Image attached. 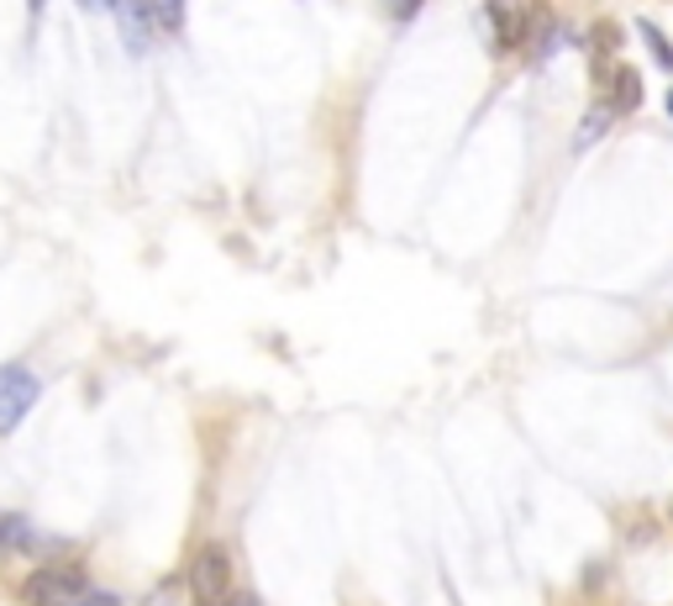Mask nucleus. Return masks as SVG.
Masks as SVG:
<instances>
[{
    "mask_svg": "<svg viewBox=\"0 0 673 606\" xmlns=\"http://www.w3.org/2000/svg\"><path fill=\"white\" fill-rule=\"evenodd\" d=\"M611 106H615V117H632L636 106H642V74L626 69V63L611 74Z\"/></svg>",
    "mask_w": 673,
    "mask_h": 606,
    "instance_id": "obj_6",
    "label": "nucleus"
},
{
    "mask_svg": "<svg viewBox=\"0 0 673 606\" xmlns=\"http://www.w3.org/2000/svg\"><path fill=\"white\" fill-rule=\"evenodd\" d=\"M669 117H673V90H669Z\"/></svg>",
    "mask_w": 673,
    "mask_h": 606,
    "instance_id": "obj_15",
    "label": "nucleus"
},
{
    "mask_svg": "<svg viewBox=\"0 0 673 606\" xmlns=\"http://www.w3.org/2000/svg\"><path fill=\"white\" fill-rule=\"evenodd\" d=\"M142 606H179V586L169 580V586H159V590H153V596H148Z\"/></svg>",
    "mask_w": 673,
    "mask_h": 606,
    "instance_id": "obj_11",
    "label": "nucleus"
},
{
    "mask_svg": "<svg viewBox=\"0 0 673 606\" xmlns=\"http://www.w3.org/2000/svg\"><path fill=\"white\" fill-rule=\"evenodd\" d=\"M636 32H642V42H647V53H653V59L663 63V69H673V42L663 38V32H657L653 21H636Z\"/></svg>",
    "mask_w": 673,
    "mask_h": 606,
    "instance_id": "obj_7",
    "label": "nucleus"
},
{
    "mask_svg": "<svg viewBox=\"0 0 673 606\" xmlns=\"http://www.w3.org/2000/svg\"><path fill=\"white\" fill-rule=\"evenodd\" d=\"M32 11H42V0H32Z\"/></svg>",
    "mask_w": 673,
    "mask_h": 606,
    "instance_id": "obj_16",
    "label": "nucleus"
},
{
    "mask_svg": "<svg viewBox=\"0 0 673 606\" xmlns=\"http://www.w3.org/2000/svg\"><path fill=\"white\" fill-rule=\"evenodd\" d=\"M90 590V575L80 565H42L21 580V602L27 606H74Z\"/></svg>",
    "mask_w": 673,
    "mask_h": 606,
    "instance_id": "obj_2",
    "label": "nucleus"
},
{
    "mask_svg": "<svg viewBox=\"0 0 673 606\" xmlns=\"http://www.w3.org/2000/svg\"><path fill=\"white\" fill-rule=\"evenodd\" d=\"M416 6H421V0H395V11H400V17H411Z\"/></svg>",
    "mask_w": 673,
    "mask_h": 606,
    "instance_id": "obj_13",
    "label": "nucleus"
},
{
    "mask_svg": "<svg viewBox=\"0 0 673 606\" xmlns=\"http://www.w3.org/2000/svg\"><path fill=\"white\" fill-rule=\"evenodd\" d=\"M74 606H117V596H111V590H84Z\"/></svg>",
    "mask_w": 673,
    "mask_h": 606,
    "instance_id": "obj_12",
    "label": "nucleus"
},
{
    "mask_svg": "<svg viewBox=\"0 0 673 606\" xmlns=\"http://www.w3.org/2000/svg\"><path fill=\"white\" fill-rule=\"evenodd\" d=\"M605 121H615V106H605V101H600V106H594V111H590V121L579 127V142H594V138H600V127H605Z\"/></svg>",
    "mask_w": 673,
    "mask_h": 606,
    "instance_id": "obj_10",
    "label": "nucleus"
},
{
    "mask_svg": "<svg viewBox=\"0 0 673 606\" xmlns=\"http://www.w3.org/2000/svg\"><path fill=\"white\" fill-rule=\"evenodd\" d=\"M111 11H117L121 32H127V48L138 53L142 42H148V32L159 27V17H153V6L148 0H111Z\"/></svg>",
    "mask_w": 673,
    "mask_h": 606,
    "instance_id": "obj_5",
    "label": "nucleus"
},
{
    "mask_svg": "<svg viewBox=\"0 0 673 606\" xmlns=\"http://www.w3.org/2000/svg\"><path fill=\"white\" fill-rule=\"evenodd\" d=\"M227 606H258V602H253V596H232V602H227Z\"/></svg>",
    "mask_w": 673,
    "mask_h": 606,
    "instance_id": "obj_14",
    "label": "nucleus"
},
{
    "mask_svg": "<svg viewBox=\"0 0 673 606\" xmlns=\"http://www.w3.org/2000/svg\"><path fill=\"white\" fill-rule=\"evenodd\" d=\"M21 544H32L27 538V523L11 517V511H0V548H21Z\"/></svg>",
    "mask_w": 673,
    "mask_h": 606,
    "instance_id": "obj_9",
    "label": "nucleus"
},
{
    "mask_svg": "<svg viewBox=\"0 0 673 606\" xmlns=\"http://www.w3.org/2000/svg\"><path fill=\"white\" fill-rule=\"evenodd\" d=\"M153 6V17H159L163 32H179L184 27V0H148Z\"/></svg>",
    "mask_w": 673,
    "mask_h": 606,
    "instance_id": "obj_8",
    "label": "nucleus"
},
{
    "mask_svg": "<svg viewBox=\"0 0 673 606\" xmlns=\"http://www.w3.org/2000/svg\"><path fill=\"white\" fill-rule=\"evenodd\" d=\"M38 396H42V385L32 369H21V364H6V369H0V438L17 433L21 417L38 406Z\"/></svg>",
    "mask_w": 673,
    "mask_h": 606,
    "instance_id": "obj_3",
    "label": "nucleus"
},
{
    "mask_svg": "<svg viewBox=\"0 0 673 606\" xmlns=\"http://www.w3.org/2000/svg\"><path fill=\"white\" fill-rule=\"evenodd\" d=\"M190 596H195V606H227L232 596H238V569H232V554L221 544H205L195 554V565H190Z\"/></svg>",
    "mask_w": 673,
    "mask_h": 606,
    "instance_id": "obj_1",
    "label": "nucleus"
},
{
    "mask_svg": "<svg viewBox=\"0 0 673 606\" xmlns=\"http://www.w3.org/2000/svg\"><path fill=\"white\" fill-rule=\"evenodd\" d=\"M484 6H490L500 48H521L526 42V0H484Z\"/></svg>",
    "mask_w": 673,
    "mask_h": 606,
    "instance_id": "obj_4",
    "label": "nucleus"
}]
</instances>
